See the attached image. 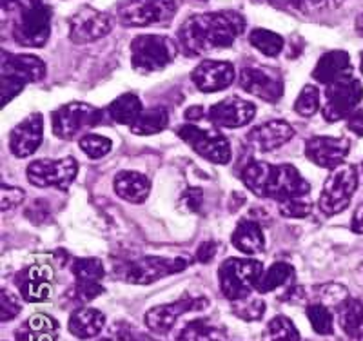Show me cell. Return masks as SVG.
<instances>
[{"label": "cell", "instance_id": "6da1fadb", "mask_svg": "<svg viewBox=\"0 0 363 341\" xmlns=\"http://www.w3.org/2000/svg\"><path fill=\"white\" fill-rule=\"evenodd\" d=\"M244 29V17L235 11L202 13L187 18L178 37L187 53L202 55L233 45Z\"/></svg>", "mask_w": 363, "mask_h": 341}, {"label": "cell", "instance_id": "7a4b0ae2", "mask_svg": "<svg viewBox=\"0 0 363 341\" xmlns=\"http://www.w3.org/2000/svg\"><path fill=\"white\" fill-rule=\"evenodd\" d=\"M242 181L258 198H269L280 203L306 196L311 191L306 178L289 164L274 165L267 162H251L242 171Z\"/></svg>", "mask_w": 363, "mask_h": 341}, {"label": "cell", "instance_id": "3957f363", "mask_svg": "<svg viewBox=\"0 0 363 341\" xmlns=\"http://www.w3.org/2000/svg\"><path fill=\"white\" fill-rule=\"evenodd\" d=\"M18 18L13 26V38L26 47H42L51 35V6L48 0H21Z\"/></svg>", "mask_w": 363, "mask_h": 341}, {"label": "cell", "instance_id": "277c9868", "mask_svg": "<svg viewBox=\"0 0 363 341\" xmlns=\"http://www.w3.org/2000/svg\"><path fill=\"white\" fill-rule=\"evenodd\" d=\"M264 274V265L258 259L229 258L220 265V291L231 301L244 300L256 291V285Z\"/></svg>", "mask_w": 363, "mask_h": 341}, {"label": "cell", "instance_id": "5b68a950", "mask_svg": "<svg viewBox=\"0 0 363 341\" xmlns=\"http://www.w3.org/2000/svg\"><path fill=\"white\" fill-rule=\"evenodd\" d=\"M45 77V64L35 55L2 51V106L11 102L28 84Z\"/></svg>", "mask_w": 363, "mask_h": 341}, {"label": "cell", "instance_id": "8992f818", "mask_svg": "<svg viewBox=\"0 0 363 341\" xmlns=\"http://www.w3.org/2000/svg\"><path fill=\"white\" fill-rule=\"evenodd\" d=\"M178 45L169 37L162 35H140L131 42L133 69L140 73H153L167 67L177 58Z\"/></svg>", "mask_w": 363, "mask_h": 341}, {"label": "cell", "instance_id": "52a82bcc", "mask_svg": "<svg viewBox=\"0 0 363 341\" xmlns=\"http://www.w3.org/2000/svg\"><path fill=\"white\" fill-rule=\"evenodd\" d=\"M174 15V0H120L116 6V17L124 28H149L165 24Z\"/></svg>", "mask_w": 363, "mask_h": 341}, {"label": "cell", "instance_id": "ba28073f", "mask_svg": "<svg viewBox=\"0 0 363 341\" xmlns=\"http://www.w3.org/2000/svg\"><path fill=\"white\" fill-rule=\"evenodd\" d=\"M358 189V169L351 164H342L333 169L323 184L318 206L327 216L342 213L351 203L352 194Z\"/></svg>", "mask_w": 363, "mask_h": 341}, {"label": "cell", "instance_id": "9c48e42d", "mask_svg": "<svg viewBox=\"0 0 363 341\" xmlns=\"http://www.w3.org/2000/svg\"><path fill=\"white\" fill-rule=\"evenodd\" d=\"M363 99V87L354 74L347 73L342 79L335 80L325 86V106H323V118L327 122H338L349 118L356 111Z\"/></svg>", "mask_w": 363, "mask_h": 341}, {"label": "cell", "instance_id": "30bf717a", "mask_svg": "<svg viewBox=\"0 0 363 341\" xmlns=\"http://www.w3.org/2000/svg\"><path fill=\"white\" fill-rule=\"evenodd\" d=\"M187 265H189V259L182 258V256H174V258L142 256V258L128 263V267L124 269V280L133 285H149L162 280L165 276L186 271Z\"/></svg>", "mask_w": 363, "mask_h": 341}, {"label": "cell", "instance_id": "8fae6325", "mask_svg": "<svg viewBox=\"0 0 363 341\" xmlns=\"http://www.w3.org/2000/svg\"><path fill=\"white\" fill-rule=\"evenodd\" d=\"M100 122H102V111L99 107L84 102L66 104L51 115L55 136L62 140H71L86 129L95 128Z\"/></svg>", "mask_w": 363, "mask_h": 341}, {"label": "cell", "instance_id": "7c38bea8", "mask_svg": "<svg viewBox=\"0 0 363 341\" xmlns=\"http://www.w3.org/2000/svg\"><path fill=\"white\" fill-rule=\"evenodd\" d=\"M77 171H79V164L71 157L58 158V160L42 158L28 165V180L29 184L40 189L57 187L60 191H66L77 178Z\"/></svg>", "mask_w": 363, "mask_h": 341}, {"label": "cell", "instance_id": "4fadbf2b", "mask_svg": "<svg viewBox=\"0 0 363 341\" xmlns=\"http://www.w3.org/2000/svg\"><path fill=\"white\" fill-rule=\"evenodd\" d=\"M178 136L207 162L218 165H225L231 162V145L225 136L220 135L218 131H207V129H200L187 123L178 129Z\"/></svg>", "mask_w": 363, "mask_h": 341}, {"label": "cell", "instance_id": "5bb4252c", "mask_svg": "<svg viewBox=\"0 0 363 341\" xmlns=\"http://www.w3.org/2000/svg\"><path fill=\"white\" fill-rule=\"evenodd\" d=\"M69 24V40L74 44H89L111 33L113 17L109 13L99 11L91 6H82L67 21Z\"/></svg>", "mask_w": 363, "mask_h": 341}, {"label": "cell", "instance_id": "9a60e30c", "mask_svg": "<svg viewBox=\"0 0 363 341\" xmlns=\"http://www.w3.org/2000/svg\"><path fill=\"white\" fill-rule=\"evenodd\" d=\"M209 307V300L206 296H191L184 294L180 300L173 303L157 305L145 314V327L153 334H167L174 327L180 316L194 311H203Z\"/></svg>", "mask_w": 363, "mask_h": 341}, {"label": "cell", "instance_id": "2e32d148", "mask_svg": "<svg viewBox=\"0 0 363 341\" xmlns=\"http://www.w3.org/2000/svg\"><path fill=\"white\" fill-rule=\"evenodd\" d=\"M240 86L249 95L264 102L277 104L284 96V77L274 67H244L240 73Z\"/></svg>", "mask_w": 363, "mask_h": 341}, {"label": "cell", "instance_id": "e0dca14e", "mask_svg": "<svg viewBox=\"0 0 363 341\" xmlns=\"http://www.w3.org/2000/svg\"><path fill=\"white\" fill-rule=\"evenodd\" d=\"M53 269L44 265V263H35L28 269L21 271L15 278L18 291H21L22 300L29 303H42L50 300L53 292Z\"/></svg>", "mask_w": 363, "mask_h": 341}, {"label": "cell", "instance_id": "ac0fdd59", "mask_svg": "<svg viewBox=\"0 0 363 341\" xmlns=\"http://www.w3.org/2000/svg\"><path fill=\"white\" fill-rule=\"evenodd\" d=\"M74 276V291L77 298L84 303L93 301L104 292L102 280L106 276L104 263L99 258H79L71 265Z\"/></svg>", "mask_w": 363, "mask_h": 341}, {"label": "cell", "instance_id": "d6986e66", "mask_svg": "<svg viewBox=\"0 0 363 341\" xmlns=\"http://www.w3.org/2000/svg\"><path fill=\"white\" fill-rule=\"evenodd\" d=\"M256 106L249 100H242L238 96H227L222 102L211 106L209 116L211 123L216 128L238 129L244 128L255 118Z\"/></svg>", "mask_w": 363, "mask_h": 341}, {"label": "cell", "instance_id": "ffe728a7", "mask_svg": "<svg viewBox=\"0 0 363 341\" xmlns=\"http://www.w3.org/2000/svg\"><path fill=\"white\" fill-rule=\"evenodd\" d=\"M351 144L345 138L335 136H313L306 144V155L313 164L323 169H336L349 155Z\"/></svg>", "mask_w": 363, "mask_h": 341}, {"label": "cell", "instance_id": "44dd1931", "mask_svg": "<svg viewBox=\"0 0 363 341\" xmlns=\"http://www.w3.org/2000/svg\"><path fill=\"white\" fill-rule=\"evenodd\" d=\"M235 79V67L231 62L225 60H203L191 73V80L202 93H218L227 89Z\"/></svg>", "mask_w": 363, "mask_h": 341}, {"label": "cell", "instance_id": "7402d4cb", "mask_svg": "<svg viewBox=\"0 0 363 341\" xmlns=\"http://www.w3.org/2000/svg\"><path fill=\"white\" fill-rule=\"evenodd\" d=\"M44 135V118L40 113H33L17 123L9 133V149L17 158L31 157L42 144Z\"/></svg>", "mask_w": 363, "mask_h": 341}, {"label": "cell", "instance_id": "603a6c76", "mask_svg": "<svg viewBox=\"0 0 363 341\" xmlns=\"http://www.w3.org/2000/svg\"><path fill=\"white\" fill-rule=\"evenodd\" d=\"M294 136V129L291 128L289 122L285 120H271L265 122L252 131H249L247 142L255 149L262 152L274 151V149L281 147Z\"/></svg>", "mask_w": 363, "mask_h": 341}, {"label": "cell", "instance_id": "cb8c5ba5", "mask_svg": "<svg viewBox=\"0 0 363 341\" xmlns=\"http://www.w3.org/2000/svg\"><path fill=\"white\" fill-rule=\"evenodd\" d=\"M351 71V58L345 51H329V53L322 55V58L316 62L313 69V79L316 82L329 86Z\"/></svg>", "mask_w": 363, "mask_h": 341}, {"label": "cell", "instance_id": "d4e9b609", "mask_svg": "<svg viewBox=\"0 0 363 341\" xmlns=\"http://www.w3.org/2000/svg\"><path fill=\"white\" fill-rule=\"evenodd\" d=\"M113 185H115V193L129 203H142L151 193V181L136 171H120Z\"/></svg>", "mask_w": 363, "mask_h": 341}, {"label": "cell", "instance_id": "484cf974", "mask_svg": "<svg viewBox=\"0 0 363 341\" xmlns=\"http://www.w3.org/2000/svg\"><path fill=\"white\" fill-rule=\"evenodd\" d=\"M104 325H106V316L100 313L99 308L82 307L77 308L69 318L67 329L79 340H91V337L99 336L102 332Z\"/></svg>", "mask_w": 363, "mask_h": 341}, {"label": "cell", "instance_id": "4316f807", "mask_svg": "<svg viewBox=\"0 0 363 341\" xmlns=\"http://www.w3.org/2000/svg\"><path fill=\"white\" fill-rule=\"evenodd\" d=\"M58 323L48 314H33L15 332L17 341H57Z\"/></svg>", "mask_w": 363, "mask_h": 341}, {"label": "cell", "instance_id": "83f0119b", "mask_svg": "<svg viewBox=\"0 0 363 341\" xmlns=\"http://www.w3.org/2000/svg\"><path fill=\"white\" fill-rule=\"evenodd\" d=\"M235 249L244 255L255 256L265 249V236L260 223L255 220H242L231 238Z\"/></svg>", "mask_w": 363, "mask_h": 341}, {"label": "cell", "instance_id": "f1b7e54d", "mask_svg": "<svg viewBox=\"0 0 363 341\" xmlns=\"http://www.w3.org/2000/svg\"><path fill=\"white\" fill-rule=\"evenodd\" d=\"M338 321L343 332L354 341H363V305L354 298H345L338 305Z\"/></svg>", "mask_w": 363, "mask_h": 341}, {"label": "cell", "instance_id": "f546056e", "mask_svg": "<svg viewBox=\"0 0 363 341\" xmlns=\"http://www.w3.org/2000/svg\"><path fill=\"white\" fill-rule=\"evenodd\" d=\"M108 111L109 116H111L116 123H122V125L133 128L136 120L140 118V115L144 113V107H142V102L138 96L133 95V93H125V95L118 96L115 102L109 104Z\"/></svg>", "mask_w": 363, "mask_h": 341}, {"label": "cell", "instance_id": "4dcf8cb0", "mask_svg": "<svg viewBox=\"0 0 363 341\" xmlns=\"http://www.w3.org/2000/svg\"><path fill=\"white\" fill-rule=\"evenodd\" d=\"M169 123V113L165 107H151V109H145L140 115V118L136 120L135 125L131 128L133 135L140 136H149L162 133Z\"/></svg>", "mask_w": 363, "mask_h": 341}, {"label": "cell", "instance_id": "1f68e13d", "mask_svg": "<svg viewBox=\"0 0 363 341\" xmlns=\"http://www.w3.org/2000/svg\"><path fill=\"white\" fill-rule=\"evenodd\" d=\"M294 269L291 267L289 263L284 262H277L272 263L271 267L262 274L260 281L256 285V291L260 292V294H267V292L277 291L278 287H284L287 281L293 278Z\"/></svg>", "mask_w": 363, "mask_h": 341}, {"label": "cell", "instance_id": "d6a6232c", "mask_svg": "<svg viewBox=\"0 0 363 341\" xmlns=\"http://www.w3.org/2000/svg\"><path fill=\"white\" fill-rule=\"evenodd\" d=\"M296 325L287 316H274L262 332V341H300Z\"/></svg>", "mask_w": 363, "mask_h": 341}, {"label": "cell", "instance_id": "836d02e7", "mask_svg": "<svg viewBox=\"0 0 363 341\" xmlns=\"http://www.w3.org/2000/svg\"><path fill=\"white\" fill-rule=\"evenodd\" d=\"M249 42H251L252 47H256L265 57H278L284 50V37L264 28L252 29L251 35H249Z\"/></svg>", "mask_w": 363, "mask_h": 341}, {"label": "cell", "instance_id": "e575fe53", "mask_svg": "<svg viewBox=\"0 0 363 341\" xmlns=\"http://www.w3.org/2000/svg\"><path fill=\"white\" fill-rule=\"evenodd\" d=\"M307 320H309L311 327L320 336H330L335 330V320L330 314L329 308L322 303H313L306 308Z\"/></svg>", "mask_w": 363, "mask_h": 341}, {"label": "cell", "instance_id": "d590c367", "mask_svg": "<svg viewBox=\"0 0 363 341\" xmlns=\"http://www.w3.org/2000/svg\"><path fill=\"white\" fill-rule=\"evenodd\" d=\"M265 313V301L260 298H244V300L233 301V314L244 321L262 320Z\"/></svg>", "mask_w": 363, "mask_h": 341}, {"label": "cell", "instance_id": "8d00e7d4", "mask_svg": "<svg viewBox=\"0 0 363 341\" xmlns=\"http://www.w3.org/2000/svg\"><path fill=\"white\" fill-rule=\"evenodd\" d=\"M100 341H157L153 336L140 332L128 321H116L111 327L109 334Z\"/></svg>", "mask_w": 363, "mask_h": 341}, {"label": "cell", "instance_id": "74e56055", "mask_svg": "<svg viewBox=\"0 0 363 341\" xmlns=\"http://www.w3.org/2000/svg\"><path fill=\"white\" fill-rule=\"evenodd\" d=\"M320 109V91H318L316 86L313 84H307L301 93L298 95L296 102H294V111L298 113L300 116H313L314 113Z\"/></svg>", "mask_w": 363, "mask_h": 341}, {"label": "cell", "instance_id": "f35d334b", "mask_svg": "<svg viewBox=\"0 0 363 341\" xmlns=\"http://www.w3.org/2000/svg\"><path fill=\"white\" fill-rule=\"evenodd\" d=\"M79 145H80V149L86 152L87 157L93 158V160H99V158L109 155V151H111V147H113L111 140H109V138H106V136H100V135L82 136L79 142Z\"/></svg>", "mask_w": 363, "mask_h": 341}, {"label": "cell", "instance_id": "ab89813d", "mask_svg": "<svg viewBox=\"0 0 363 341\" xmlns=\"http://www.w3.org/2000/svg\"><path fill=\"white\" fill-rule=\"evenodd\" d=\"M22 313V301L21 298L15 296L11 291H8L6 287H2L0 291V320L2 323L6 321H11Z\"/></svg>", "mask_w": 363, "mask_h": 341}, {"label": "cell", "instance_id": "60d3db41", "mask_svg": "<svg viewBox=\"0 0 363 341\" xmlns=\"http://www.w3.org/2000/svg\"><path fill=\"white\" fill-rule=\"evenodd\" d=\"M311 211H313V203L303 200V196L280 203V213L285 218H306L307 214H311Z\"/></svg>", "mask_w": 363, "mask_h": 341}, {"label": "cell", "instance_id": "b9f144b4", "mask_svg": "<svg viewBox=\"0 0 363 341\" xmlns=\"http://www.w3.org/2000/svg\"><path fill=\"white\" fill-rule=\"evenodd\" d=\"M26 193L24 189L17 187V185H6L2 184V189H0V198H2V211H11L17 206H21L22 200H24Z\"/></svg>", "mask_w": 363, "mask_h": 341}, {"label": "cell", "instance_id": "7bdbcfd3", "mask_svg": "<svg viewBox=\"0 0 363 341\" xmlns=\"http://www.w3.org/2000/svg\"><path fill=\"white\" fill-rule=\"evenodd\" d=\"M211 336V329H207L202 320L193 321L182 330L177 341H207Z\"/></svg>", "mask_w": 363, "mask_h": 341}, {"label": "cell", "instance_id": "ee69618b", "mask_svg": "<svg viewBox=\"0 0 363 341\" xmlns=\"http://www.w3.org/2000/svg\"><path fill=\"white\" fill-rule=\"evenodd\" d=\"M180 203L187 213H199L203 203L202 189L200 187H189V189H186L180 196Z\"/></svg>", "mask_w": 363, "mask_h": 341}, {"label": "cell", "instance_id": "f6af8a7d", "mask_svg": "<svg viewBox=\"0 0 363 341\" xmlns=\"http://www.w3.org/2000/svg\"><path fill=\"white\" fill-rule=\"evenodd\" d=\"M215 255H216V243L203 242L202 245L199 247V251H196V259H199L200 263H207L215 258Z\"/></svg>", "mask_w": 363, "mask_h": 341}, {"label": "cell", "instance_id": "bcb514c9", "mask_svg": "<svg viewBox=\"0 0 363 341\" xmlns=\"http://www.w3.org/2000/svg\"><path fill=\"white\" fill-rule=\"evenodd\" d=\"M347 128L349 131L354 133L356 136H363V113L354 111L349 118H347Z\"/></svg>", "mask_w": 363, "mask_h": 341}, {"label": "cell", "instance_id": "7dc6e473", "mask_svg": "<svg viewBox=\"0 0 363 341\" xmlns=\"http://www.w3.org/2000/svg\"><path fill=\"white\" fill-rule=\"evenodd\" d=\"M306 2L318 11H330L343 4V0H306Z\"/></svg>", "mask_w": 363, "mask_h": 341}, {"label": "cell", "instance_id": "c3c4849f", "mask_svg": "<svg viewBox=\"0 0 363 341\" xmlns=\"http://www.w3.org/2000/svg\"><path fill=\"white\" fill-rule=\"evenodd\" d=\"M351 227L354 233L358 235H363V203L356 209V213L352 214V220H351Z\"/></svg>", "mask_w": 363, "mask_h": 341}, {"label": "cell", "instance_id": "681fc988", "mask_svg": "<svg viewBox=\"0 0 363 341\" xmlns=\"http://www.w3.org/2000/svg\"><path fill=\"white\" fill-rule=\"evenodd\" d=\"M203 116V107L202 106H193L186 111L187 120H200Z\"/></svg>", "mask_w": 363, "mask_h": 341}, {"label": "cell", "instance_id": "f907efd6", "mask_svg": "<svg viewBox=\"0 0 363 341\" xmlns=\"http://www.w3.org/2000/svg\"><path fill=\"white\" fill-rule=\"evenodd\" d=\"M354 28H356V31H358V33L362 35V37H363V13H362V15H359L358 18H356Z\"/></svg>", "mask_w": 363, "mask_h": 341}, {"label": "cell", "instance_id": "816d5d0a", "mask_svg": "<svg viewBox=\"0 0 363 341\" xmlns=\"http://www.w3.org/2000/svg\"><path fill=\"white\" fill-rule=\"evenodd\" d=\"M359 69H362V74H363V53H362V60H359Z\"/></svg>", "mask_w": 363, "mask_h": 341}]
</instances>
